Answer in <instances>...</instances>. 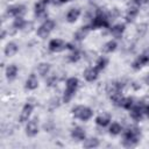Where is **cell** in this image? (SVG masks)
Wrapping results in <instances>:
<instances>
[{
  "instance_id": "6da1fadb",
  "label": "cell",
  "mask_w": 149,
  "mask_h": 149,
  "mask_svg": "<svg viewBox=\"0 0 149 149\" xmlns=\"http://www.w3.org/2000/svg\"><path fill=\"white\" fill-rule=\"evenodd\" d=\"M78 79L76 77H71L66 80V86H65V91H64V95H63V101L64 102H69L71 100V98L74 95L77 88H78Z\"/></svg>"
},
{
  "instance_id": "7a4b0ae2",
  "label": "cell",
  "mask_w": 149,
  "mask_h": 149,
  "mask_svg": "<svg viewBox=\"0 0 149 149\" xmlns=\"http://www.w3.org/2000/svg\"><path fill=\"white\" fill-rule=\"evenodd\" d=\"M72 114L74 118L81 120V121H87L92 118L93 115V112L91 108L86 107V106H83V105H78L76 107L72 108Z\"/></svg>"
},
{
  "instance_id": "3957f363",
  "label": "cell",
  "mask_w": 149,
  "mask_h": 149,
  "mask_svg": "<svg viewBox=\"0 0 149 149\" xmlns=\"http://www.w3.org/2000/svg\"><path fill=\"white\" fill-rule=\"evenodd\" d=\"M140 130L137 128H129L123 135V144L126 147H133L139 142Z\"/></svg>"
},
{
  "instance_id": "277c9868",
  "label": "cell",
  "mask_w": 149,
  "mask_h": 149,
  "mask_svg": "<svg viewBox=\"0 0 149 149\" xmlns=\"http://www.w3.org/2000/svg\"><path fill=\"white\" fill-rule=\"evenodd\" d=\"M55 28V21L52 20H47L44 21L37 29V35L41 38H45L49 36V34L52 31V29Z\"/></svg>"
},
{
  "instance_id": "5b68a950",
  "label": "cell",
  "mask_w": 149,
  "mask_h": 149,
  "mask_svg": "<svg viewBox=\"0 0 149 149\" xmlns=\"http://www.w3.org/2000/svg\"><path fill=\"white\" fill-rule=\"evenodd\" d=\"M107 26H108V17L102 12H98L92 20L91 27L97 29V28H105Z\"/></svg>"
},
{
  "instance_id": "8992f818",
  "label": "cell",
  "mask_w": 149,
  "mask_h": 149,
  "mask_svg": "<svg viewBox=\"0 0 149 149\" xmlns=\"http://www.w3.org/2000/svg\"><path fill=\"white\" fill-rule=\"evenodd\" d=\"M49 50L50 51H52V52H58V51H61V50H63L65 47H66V44L64 43V41H62L61 38H54V40H51L50 42H49Z\"/></svg>"
},
{
  "instance_id": "52a82bcc",
  "label": "cell",
  "mask_w": 149,
  "mask_h": 149,
  "mask_svg": "<svg viewBox=\"0 0 149 149\" xmlns=\"http://www.w3.org/2000/svg\"><path fill=\"white\" fill-rule=\"evenodd\" d=\"M24 13H26V7L23 5H14V6L8 7V9H7V14L15 16V17L22 16Z\"/></svg>"
},
{
  "instance_id": "ba28073f",
  "label": "cell",
  "mask_w": 149,
  "mask_h": 149,
  "mask_svg": "<svg viewBox=\"0 0 149 149\" xmlns=\"http://www.w3.org/2000/svg\"><path fill=\"white\" fill-rule=\"evenodd\" d=\"M146 106L144 105H136L134 107H132L130 109V116L134 120H141L143 114H146Z\"/></svg>"
},
{
  "instance_id": "9c48e42d",
  "label": "cell",
  "mask_w": 149,
  "mask_h": 149,
  "mask_svg": "<svg viewBox=\"0 0 149 149\" xmlns=\"http://www.w3.org/2000/svg\"><path fill=\"white\" fill-rule=\"evenodd\" d=\"M37 133H38V123H37V121L35 119L28 121V123L26 126V134L28 136H35Z\"/></svg>"
},
{
  "instance_id": "30bf717a",
  "label": "cell",
  "mask_w": 149,
  "mask_h": 149,
  "mask_svg": "<svg viewBox=\"0 0 149 149\" xmlns=\"http://www.w3.org/2000/svg\"><path fill=\"white\" fill-rule=\"evenodd\" d=\"M33 109H34V106H33L31 104H26V105L23 106V108H22L21 114H20V122H26V121H28L29 116L31 115Z\"/></svg>"
},
{
  "instance_id": "8fae6325",
  "label": "cell",
  "mask_w": 149,
  "mask_h": 149,
  "mask_svg": "<svg viewBox=\"0 0 149 149\" xmlns=\"http://www.w3.org/2000/svg\"><path fill=\"white\" fill-rule=\"evenodd\" d=\"M98 73H99V70L95 66L94 68H87L84 71V78L87 81H94L98 78Z\"/></svg>"
},
{
  "instance_id": "7c38bea8",
  "label": "cell",
  "mask_w": 149,
  "mask_h": 149,
  "mask_svg": "<svg viewBox=\"0 0 149 149\" xmlns=\"http://www.w3.org/2000/svg\"><path fill=\"white\" fill-rule=\"evenodd\" d=\"M71 136H72V139L76 140V141H81V140H85L86 133H85V130H84L81 127H74V128L71 130Z\"/></svg>"
},
{
  "instance_id": "4fadbf2b",
  "label": "cell",
  "mask_w": 149,
  "mask_h": 149,
  "mask_svg": "<svg viewBox=\"0 0 149 149\" xmlns=\"http://www.w3.org/2000/svg\"><path fill=\"white\" fill-rule=\"evenodd\" d=\"M80 15V9L79 8H70L66 13V21L72 23V22H76L77 19L79 17Z\"/></svg>"
},
{
  "instance_id": "5bb4252c",
  "label": "cell",
  "mask_w": 149,
  "mask_h": 149,
  "mask_svg": "<svg viewBox=\"0 0 149 149\" xmlns=\"http://www.w3.org/2000/svg\"><path fill=\"white\" fill-rule=\"evenodd\" d=\"M37 86H38V79L34 73H31L26 80V88L35 90V88H37Z\"/></svg>"
},
{
  "instance_id": "9a60e30c",
  "label": "cell",
  "mask_w": 149,
  "mask_h": 149,
  "mask_svg": "<svg viewBox=\"0 0 149 149\" xmlns=\"http://www.w3.org/2000/svg\"><path fill=\"white\" fill-rule=\"evenodd\" d=\"M17 50H19L17 44L14 43V42H9V43H7V45L5 47V55H6L7 57H12V56H14V55L17 52Z\"/></svg>"
},
{
  "instance_id": "2e32d148",
  "label": "cell",
  "mask_w": 149,
  "mask_h": 149,
  "mask_svg": "<svg viewBox=\"0 0 149 149\" xmlns=\"http://www.w3.org/2000/svg\"><path fill=\"white\" fill-rule=\"evenodd\" d=\"M48 3H49V0H40V1H37L35 3V13H36V15L40 16V15L44 14Z\"/></svg>"
},
{
  "instance_id": "e0dca14e",
  "label": "cell",
  "mask_w": 149,
  "mask_h": 149,
  "mask_svg": "<svg viewBox=\"0 0 149 149\" xmlns=\"http://www.w3.org/2000/svg\"><path fill=\"white\" fill-rule=\"evenodd\" d=\"M137 14H139V9H137L136 6L129 7V8L127 9V12H126V21H127V22H133L134 19L137 16Z\"/></svg>"
},
{
  "instance_id": "ac0fdd59",
  "label": "cell",
  "mask_w": 149,
  "mask_h": 149,
  "mask_svg": "<svg viewBox=\"0 0 149 149\" xmlns=\"http://www.w3.org/2000/svg\"><path fill=\"white\" fill-rule=\"evenodd\" d=\"M125 24L123 23H119V24H115L111 28V34L114 36V37H120L123 33H125Z\"/></svg>"
},
{
  "instance_id": "d6986e66",
  "label": "cell",
  "mask_w": 149,
  "mask_h": 149,
  "mask_svg": "<svg viewBox=\"0 0 149 149\" xmlns=\"http://www.w3.org/2000/svg\"><path fill=\"white\" fill-rule=\"evenodd\" d=\"M88 31H90V28H88L87 26H85V27H80V28L74 33V40H77V41H81V40H84V38L87 36Z\"/></svg>"
},
{
  "instance_id": "ffe728a7",
  "label": "cell",
  "mask_w": 149,
  "mask_h": 149,
  "mask_svg": "<svg viewBox=\"0 0 149 149\" xmlns=\"http://www.w3.org/2000/svg\"><path fill=\"white\" fill-rule=\"evenodd\" d=\"M17 74V66L15 64H10L6 69V77L8 80H13Z\"/></svg>"
},
{
  "instance_id": "44dd1931",
  "label": "cell",
  "mask_w": 149,
  "mask_h": 149,
  "mask_svg": "<svg viewBox=\"0 0 149 149\" xmlns=\"http://www.w3.org/2000/svg\"><path fill=\"white\" fill-rule=\"evenodd\" d=\"M109 121H111V118H109V115H107V114H100V115H98L97 119H95L97 125H99V126H101V127H106V126L109 123Z\"/></svg>"
},
{
  "instance_id": "7402d4cb",
  "label": "cell",
  "mask_w": 149,
  "mask_h": 149,
  "mask_svg": "<svg viewBox=\"0 0 149 149\" xmlns=\"http://www.w3.org/2000/svg\"><path fill=\"white\" fill-rule=\"evenodd\" d=\"M49 71H50V64L49 63H41V64H38L37 72H38L40 76L44 77V76H47L49 73Z\"/></svg>"
},
{
  "instance_id": "603a6c76",
  "label": "cell",
  "mask_w": 149,
  "mask_h": 149,
  "mask_svg": "<svg viewBox=\"0 0 149 149\" xmlns=\"http://www.w3.org/2000/svg\"><path fill=\"white\" fill-rule=\"evenodd\" d=\"M133 101H134L133 98H129V97L122 98L120 104H119V106H121L122 108H126V109H130L133 107Z\"/></svg>"
},
{
  "instance_id": "cb8c5ba5",
  "label": "cell",
  "mask_w": 149,
  "mask_h": 149,
  "mask_svg": "<svg viewBox=\"0 0 149 149\" xmlns=\"http://www.w3.org/2000/svg\"><path fill=\"white\" fill-rule=\"evenodd\" d=\"M146 64H147V63H146V61H144V59H143V57L140 55L139 57H136V58H135V61L133 62L132 66H133L135 70H140V69H141L143 65H146Z\"/></svg>"
},
{
  "instance_id": "d4e9b609",
  "label": "cell",
  "mask_w": 149,
  "mask_h": 149,
  "mask_svg": "<svg viewBox=\"0 0 149 149\" xmlns=\"http://www.w3.org/2000/svg\"><path fill=\"white\" fill-rule=\"evenodd\" d=\"M26 24H27V22L22 19V16L15 17V20H14V22H13V27L16 28V29H23V28L26 27Z\"/></svg>"
},
{
  "instance_id": "484cf974",
  "label": "cell",
  "mask_w": 149,
  "mask_h": 149,
  "mask_svg": "<svg viewBox=\"0 0 149 149\" xmlns=\"http://www.w3.org/2000/svg\"><path fill=\"white\" fill-rule=\"evenodd\" d=\"M121 130H122V127L118 122H113L109 126V134H112V135H118L121 133Z\"/></svg>"
},
{
  "instance_id": "4316f807",
  "label": "cell",
  "mask_w": 149,
  "mask_h": 149,
  "mask_svg": "<svg viewBox=\"0 0 149 149\" xmlns=\"http://www.w3.org/2000/svg\"><path fill=\"white\" fill-rule=\"evenodd\" d=\"M99 146V140L95 139V137H91V139H87L85 140L84 142V147L85 148H95Z\"/></svg>"
},
{
  "instance_id": "83f0119b",
  "label": "cell",
  "mask_w": 149,
  "mask_h": 149,
  "mask_svg": "<svg viewBox=\"0 0 149 149\" xmlns=\"http://www.w3.org/2000/svg\"><path fill=\"white\" fill-rule=\"evenodd\" d=\"M116 47H118L116 42L113 41V40H111V41H108V42L104 45V51H105V52H112V51H114V50L116 49Z\"/></svg>"
},
{
  "instance_id": "f1b7e54d",
  "label": "cell",
  "mask_w": 149,
  "mask_h": 149,
  "mask_svg": "<svg viewBox=\"0 0 149 149\" xmlns=\"http://www.w3.org/2000/svg\"><path fill=\"white\" fill-rule=\"evenodd\" d=\"M107 62H108V61H107L106 57H100V58L97 61V63H95V68H97L98 70H102V69L106 68Z\"/></svg>"
},
{
  "instance_id": "f546056e",
  "label": "cell",
  "mask_w": 149,
  "mask_h": 149,
  "mask_svg": "<svg viewBox=\"0 0 149 149\" xmlns=\"http://www.w3.org/2000/svg\"><path fill=\"white\" fill-rule=\"evenodd\" d=\"M69 59H70V62H78L80 59V52H79V50L73 49L72 52L69 56Z\"/></svg>"
},
{
  "instance_id": "4dcf8cb0",
  "label": "cell",
  "mask_w": 149,
  "mask_h": 149,
  "mask_svg": "<svg viewBox=\"0 0 149 149\" xmlns=\"http://www.w3.org/2000/svg\"><path fill=\"white\" fill-rule=\"evenodd\" d=\"M58 106H59V99H58V98H52V99L50 100V102H49L50 109H55V108H57Z\"/></svg>"
},
{
  "instance_id": "1f68e13d",
  "label": "cell",
  "mask_w": 149,
  "mask_h": 149,
  "mask_svg": "<svg viewBox=\"0 0 149 149\" xmlns=\"http://www.w3.org/2000/svg\"><path fill=\"white\" fill-rule=\"evenodd\" d=\"M56 83H57V78H56L55 76L49 77V78H48V80H47V85H48V86H55V85H56Z\"/></svg>"
},
{
  "instance_id": "d6a6232c",
  "label": "cell",
  "mask_w": 149,
  "mask_h": 149,
  "mask_svg": "<svg viewBox=\"0 0 149 149\" xmlns=\"http://www.w3.org/2000/svg\"><path fill=\"white\" fill-rule=\"evenodd\" d=\"M141 56L143 57V59L146 61V63H148V62H149V48H147V49L141 54Z\"/></svg>"
},
{
  "instance_id": "836d02e7",
  "label": "cell",
  "mask_w": 149,
  "mask_h": 149,
  "mask_svg": "<svg viewBox=\"0 0 149 149\" xmlns=\"http://www.w3.org/2000/svg\"><path fill=\"white\" fill-rule=\"evenodd\" d=\"M147 26L146 24H141V26H139V28H137V33L140 34V36H142L146 31H147V28H146Z\"/></svg>"
},
{
  "instance_id": "e575fe53",
  "label": "cell",
  "mask_w": 149,
  "mask_h": 149,
  "mask_svg": "<svg viewBox=\"0 0 149 149\" xmlns=\"http://www.w3.org/2000/svg\"><path fill=\"white\" fill-rule=\"evenodd\" d=\"M50 127H52V122H48V123L44 125V129H45V130H49Z\"/></svg>"
},
{
  "instance_id": "d590c367",
  "label": "cell",
  "mask_w": 149,
  "mask_h": 149,
  "mask_svg": "<svg viewBox=\"0 0 149 149\" xmlns=\"http://www.w3.org/2000/svg\"><path fill=\"white\" fill-rule=\"evenodd\" d=\"M144 83L149 86V73H147V74H146V77H144Z\"/></svg>"
},
{
  "instance_id": "8d00e7d4",
  "label": "cell",
  "mask_w": 149,
  "mask_h": 149,
  "mask_svg": "<svg viewBox=\"0 0 149 149\" xmlns=\"http://www.w3.org/2000/svg\"><path fill=\"white\" fill-rule=\"evenodd\" d=\"M144 111H146V114H147V115L149 116V104H148V105L146 106V109H144Z\"/></svg>"
},
{
  "instance_id": "74e56055",
  "label": "cell",
  "mask_w": 149,
  "mask_h": 149,
  "mask_svg": "<svg viewBox=\"0 0 149 149\" xmlns=\"http://www.w3.org/2000/svg\"><path fill=\"white\" fill-rule=\"evenodd\" d=\"M147 0H135V2L136 3H143V2H146Z\"/></svg>"
}]
</instances>
